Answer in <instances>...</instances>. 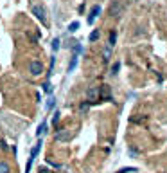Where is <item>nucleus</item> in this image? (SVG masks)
I'll return each instance as SVG.
<instances>
[{"label": "nucleus", "instance_id": "obj_1", "mask_svg": "<svg viewBox=\"0 0 167 173\" xmlns=\"http://www.w3.org/2000/svg\"><path fill=\"white\" fill-rule=\"evenodd\" d=\"M29 72L33 74V76H40L41 72H43V65H41V61H31L29 63Z\"/></svg>", "mask_w": 167, "mask_h": 173}, {"label": "nucleus", "instance_id": "obj_2", "mask_svg": "<svg viewBox=\"0 0 167 173\" xmlns=\"http://www.w3.org/2000/svg\"><path fill=\"white\" fill-rule=\"evenodd\" d=\"M122 11H124V6H122L121 2H113V4L110 6V15H111V16H121Z\"/></svg>", "mask_w": 167, "mask_h": 173}, {"label": "nucleus", "instance_id": "obj_3", "mask_svg": "<svg viewBox=\"0 0 167 173\" xmlns=\"http://www.w3.org/2000/svg\"><path fill=\"white\" fill-rule=\"evenodd\" d=\"M101 15V6H93L92 9H90V15H88V24H93V22H95V18H97Z\"/></svg>", "mask_w": 167, "mask_h": 173}, {"label": "nucleus", "instance_id": "obj_4", "mask_svg": "<svg viewBox=\"0 0 167 173\" xmlns=\"http://www.w3.org/2000/svg\"><path fill=\"white\" fill-rule=\"evenodd\" d=\"M33 13H34V16H36L38 20H41V24H45V22H47V18H45V9H43V7L33 6Z\"/></svg>", "mask_w": 167, "mask_h": 173}, {"label": "nucleus", "instance_id": "obj_5", "mask_svg": "<svg viewBox=\"0 0 167 173\" xmlns=\"http://www.w3.org/2000/svg\"><path fill=\"white\" fill-rule=\"evenodd\" d=\"M97 96H99V89H88L86 97H88L90 103H95V97H97Z\"/></svg>", "mask_w": 167, "mask_h": 173}, {"label": "nucleus", "instance_id": "obj_6", "mask_svg": "<svg viewBox=\"0 0 167 173\" xmlns=\"http://www.w3.org/2000/svg\"><path fill=\"white\" fill-rule=\"evenodd\" d=\"M70 139V134L68 132H58L54 135V141H68Z\"/></svg>", "mask_w": 167, "mask_h": 173}, {"label": "nucleus", "instance_id": "obj_7", "mask_svg": "<svg viewBox=\"0 0 167 173\" xmlns=\"http://www.w3.org/2000/svg\"><path fill=\"white\" fill-rule=\"evenodd\" d=\"M77 61H79V56H77V54L72 56V60H70V63H68V72H72V71L77 67Z\"/></svg>", "mask_w": 167, "mask_h": 173}, {"label": "nucleus", "instance_id": "obj_8", "mask_svg": "<svg viewBox=\"0 0 167 173\" xmlns=\"http://www.w3.org/2000/svg\"><path fill=\"white\" fill-rule=\"evenodd\" d=\"M45 132H47V123H41V124L38 126V130H36V135L40 137V135H43Z\"/></svg>", "mask_w": 167, "mask_h": 173}, {"label": "nucleus", "instance_id": "obj_9", "mask_svg": "<svg viewBox=\"0 0 167 173\" xmlns=\"http://www.w3.org/2000/svg\"><path fill=\"white\" fill-rule=\"evenodd\" d=\"M0 173H9V164L0 161Z\"/></svg>", "mask_w": 167, "mask_h": 173}, {"label": "nucleus", "instance_id": "obj_10", "mask_svg": "<svg viewBox=\"0 0 167 173\" xmlns=\"http://www.w3.org/2000/svg\"><path fill=\"white\" fill-rule=\"evenodd\" d=\"M79 29V22H72V24L68 25V33H76Z\"/></svg>", "mask_w": 167, "mask_h": 173}, {"label": "nucleus", "instance_id": "obj_11", "mask_svg": "<svg viewBox=\"0 0 167 173\" xmlns=\"http://www.w3.org/2000/svg\"><path fill=\"white\" fill-rule=\"evenodd\" d=\"M115 41H117V34H115V31H111L110 33V47L115 45Z\"/></svg>", "mask_w": 167, "mask_h": 173}, {"label": "nucleus", "instance_id": "obj_12", "mask_svg": "<svg viewBox=\"0 0 167 173\" xmlns=\"http://www.w3.org/2000/svg\"><path fill=\"white\" fill-rule=\"evenodd\" d=\"M95 40H99V31L97 29L90 33V41H95Z\"/></svg>", "mask_w": 167, "mask_h": 173}, {"label": "nucleus", "instance_id": "obj_13", "mask_svg": "<svg viewBox=\"0 0 167 173\" xmlns=\"http://www.w3.org/2000/svg\"><path fill=\"white\" fill-rule=\"evenodd\" d=\"M58 49H59V38H54V40H52V51L56 52Z\"/></svg>", "mask_w": 167, "mask_h": 173}, {"label": "nucleus", "instance_id": "obj_14", "mask_svg": "<svg viewBox=\"0 0 167 173\" xmlns=\"http://www.w3.org/2000/svg\"><path fill=\"white\" fill-rule=\"evenodd\" d=\"M119 69H121V63L115 61V63H113V67H111V74H117V72H119Z\"/></svg>", "mask_w": 167, "mask_h": 173}, {"label": "nucleus", "instance_id": "obj_15", "mask_svg": "<svg viewBox=\"0 0 167 173\" xmlns=\"http://www.w3.org/2000/svg\"><path fill=\"white\" fill-rule=\"evenodd\" d=\"M58 121H59V112L56 110V112H54V116H52V124L56 126V123H58Z\"/></svg>", "mask_w": 167, "mask_h": 173}, {"label": "nucleus", "instance_id": "obj_16", "mask_svg": "<svg viewBox=\"0 0 167 173\" xmlns=\"http://www.w3.org/2000/svg\"><path fill=\"white\" fill-rule=\"evenodd\" d=\"M133 171H137V168H124V169H121L119 173H133Z\"/></svg>", "mask_w": 167, "mask_h": 173}, {"label": "nucleus", "instance_id": "obj_17", "mask_svg": "<svg viewBox=\"0 0 167 173\" xmlns=\"http://www.w3.org/2000/svg\"><path fill=\"white\" fill-rule=\"evenodd\" d=\"M43 90H45V92H51V83H49V81L43 85Z\"/></svg>", "mask_w": 167, "mask_h": 173}, {"label": "nucleus", "instance_id": "obj_18", "mask_svg": "<svg viewBox=\"0 0 167 173\" xmlns=\"http://www.w3.org/2000/svg\"><path fill=\"white\" fill-rule=\"evenodd\" d=\"M52 105H54V97L49 99V103H47V108H52Z\"/></svg>", "mask_w": 167, "mask_h": 173}, {"label": "nucleus", "instance_id": "obj_19", "mask_svg": "<svg viewBox=\"0 0 167 173\" xmlns=\"http://www.w3.org/2000/svg\"><path fill=\"white\" fill-rule=\"evenodd\" d=\"M108 58H110V49L104 51V60H108Z\"/></svg>", "mask_w": 167, "mask_h": 173}]
</instances>
